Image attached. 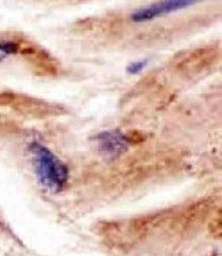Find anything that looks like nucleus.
<instances>
[{
	"label": "nucleus",
	"mask_w": 222,
	"mask_h": 256,
	"mask_svg": "<svg viewBox=\"0 0 222 256\" xmlns=\"http://www.w3.org/2000/svg\"><path fill=\"white\" fill-rule=\"evenodd\" d=\"M33 166L38 180L51 192H59L69 180L68 166L42 144L32 142L29 146Z\"/></svg>",
	"instance_id": "obj_1"
},
{
	"label": "nucleus",
	"mask_w": 222,
	"mask_h": 256,
	"mask_svg": "<svg viewBox=\"0 0 222 256\" xmlns=\"http://www.w3.org/2000/svg\"><path fill=\"white\" fill-rule=\"evenodd\" d=\"M201 2L202 0H159V2H155V3L148 4V6L134 10L130 18L137 24L148 22V20H156V18L164 17V16L171 14L174 12L182 10V9L196 6Z\"/></svg>",
	"instance_id": "obj_2"
},
{
	"label": "nucleus",
	"mask_w": 222,
	"mask_h": 256,
	"mask_svg": "<svg viewBox=\"0 0 222 256\" xmlns=\"http://www.w3.org/2000/svg\"><path fill=\"white\" fill-rule=\"evenodd\" d=\"M98 150L107 156H119L129 148V140L119 131H104L96 137Z\"/></svg>",
	"instance_id": "obj_3"
},
{
	"label": "nucleus",
	"mask_w": 222,
	"mask_h": 256,
	"mask_svg": "<svg viewBox=\"0 0 222 256\" xmlns=\"http://www.w3.org/2000/svg\"><path fill=\"white\" fill-rule=\"evenodd\" d=\"M20 50H22V45H20L19 41L12 40V38L0 40V59L17 56V54H19Z\"/></svg>",
	"instance_id": "obj_4"
},
{
	"label": "nucleus",
	"mask_w": 222,
	"mask_h": 256,
	"mask_svg": "<svg viewBox=\"0 0 222 256\" xmlns=\"http://www.w3.org/2000/svg\"><path fill=\"white\" fill-rule=\"evenodd\" d=\"M146 64H147V62L146 60L134 62V63H132L129 67L127 68L128 73H129V74H138L139 72H142V70H143V68L146 67Z\"/></svg>",
	"instance_id": "obj_5"
}]
</instances>
